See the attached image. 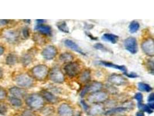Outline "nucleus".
<instances>
[{"label": "nucleus", "instance_id": "f257e3e1", "mask_svg": "<svg viewBox=\"0 0 154 116\" xmlns=\"http://www.w3.org/2000/svg\"><path fill=\"white\" fill-rule=\"evenodd\" d=\"M26 103L31 109L39 110L43 106L44 100L41 95L34 94L29 95L27 98Z\"/></svg>", "mask_w": 154, "mask_h": 116}, {"label": "nucleus", "instance_id": "f03ea898", "mask_svg": "<svg viewBox=\"0 0 154 116\" xmlns=\"http://www.w3.org/2000/svg\"><path fill=\"white\" fill-rule=\"evenodd\" d=\"M31 72L36 80L43 81L47 77L49 74V69L47 66L39 65L35 66L32 69Z\"/></svg>", "mask_w": 154, "mask_h": 116}, {"label": "nucleus", "instance_id": "7ed1b4c3", "mask_svg": "<svg viewBox=\"0 0 154 116\" xmlns=\"http://www.w3.org/2000/svg\"><path fill=\"white\" fill-rule=\"evenodd\" d=\"M14 81L20 87L30 88L34 84V80L27 74L21 73L15 77Z\"/></svg>", "mask_w": 154, "mask_h": 116}, {"label": "nucleus", "instance_id": "20e7f679", "mask_svg": "<svg viewBox=\"0 0 154 116\" xmlns=\"http://www.w3.org/2000/svg\"><path fill=\"white\" fill-rule=\"evenodd\" d=\"M103 88V84L98 81H94L90 83V84L86 85L84 88L80 92V96L82 98L84 97L85 95L90 93L92 94L94 92L99 91Z\"/></svg>", "mask_w": 154, "mask_h": 116}, {"label": "nucleus", "instance_id": "39448f33", "mask_svg": "<svg viewBox=\"0 0 154 116\" xmlns=\"http://www.w3.org/2000/svg\"><path fill=\"white\" fill-rule=\"evenodd\" d=\"M108 99V94L104 91H97L90 95L88 97V101L91 103L98 104L104 102Z\"/></svg>", "mask_w": 154, "mask_h": 116}, {"label": "nucleus", "instance_id": "423d86ee", "mask_svg": "<svg viewBox=\"0 0 154 116\" xmlns=\"http://www.w3.org/2000/svg\"><path fill=\"white\" fill-rule=\"evenodd\" d=\"M124 46L125 50L131 54L134 55L138 51V44L136 39L133 37H129L124 41Z\"/></svg>", "mask_w": 154, "mask_h": 116}, {"label": "nucleus", "instance_id": "0eeeda50", "mask_svg": "<svg viewBox=\"0 0 154 116\" xmlns=\"http://www.w3.org/2000/svg\"><path fill=\"white\" fill-rule=\"evenodd\" d=\"M64 70L67 76L70 77H74L80 72V66L76 62H71L65 66Z\"/></svg>", "mask_w": 154, "mask_h": 116}, {"label": "nucleus", "instance_id": "6e6552de", "mask_svg": "<svg viewBox=\"0 0 154 116\" xmlns=\"http://www.w3.org/2000/svg\"><path fill=\"white\" fill-rule=\"evenodd\" d=\"M49 78L51 81L57 84H61L65 81L63 73L58 67H54L51 69L49 73Z\"/></svg>", "mask_w": 154, "mask_h": 116}, {"label": "nucleus", "instance_id": "1a4fd4ad", "mask_svg": "<svg viewBox=\"0 0 154 116\" xmlns=\"http://www.w3.org/2000/svg\"><path fill=\"white\" fill-rule=\"evenodd\" d=\"M2 37L10 43H15L17 41L19 37V33L17 31L13 29H6L2 33Z\"/></svg>", "mask_w": 154, "mask_h": 116}, {"label": "nucleus", "instance_id": "9d476101", "mask_svg": "<svg viewBox=\"0 0 154 116\" xmlns=\"http://www.w3.org/2000/svg\"><path fill=\"white\" fill-rule=\"evenodd\" d=\"M141 48L144 53L149 56L152 57L154 55V42L151 38H149L143 42Z\"/></svg>", "mask_w": 154, "mask_h": 116}, {"label": "nucleus", "instance_id": "9b49d317", "mask_svg": "<svg viewBox=\"0 0 154 116\" xmlns=\"http://www.w3.org/2000/svg\"><path fill=\"white\" fill-rule=\"evenodd\" d=\"M108 81L111 84L116 86L125 85L128 83V80L125 77L117 74H113L110 76Z\"/></svg>", "mask_w": 154, "mask_h": 116}, {"label": "nucleus", "instance_id": "f8f14e48", "mask_svg": "<svg viewBox=\"0 0 154 116\" xmlns=\"http://www.w3.org/2000/svg\"><path fill=\"white\" fill-rule=\"evenodd\" d=\"M58 53L57 49L54 45H48L42 52V56L46 60H52L56 56Z\"/></svg>", "mask_w": 154, "mask_h": 116}, {"label": "nucleus", "instance_id": "ddd939ff", "mask_svg": "<svg viewBox=\"0 0 154 116\" xmlns=\"http://www.w3.org/2000/svg\"><path fill=\"white\" fill-rule=\"evenodd\" d=\"M58 113L60 116H73V109L66 103H63L59 106Z\"/></svg>", "mask_w": 154, "mask_h": 116}, {"label": "nucleus", "instance_id": "4468645a", "mask_svg": "<svg viewBox=\"0 0 154 116\" xmlns=\"http://www.w3.org/2000/svg\"><path fill=\"white\" fill-rule=\"evenodd\" d=\"M64 44L66 47L72 50V51L76 52L77 53H79L83 56L86 55L84 52L82 51V49L79 47V45H77V44L75 43L72 40H69V39H66L64 41Z\"/></svg>", "mask_w": 154, "mask_h": 116}, {"label": "nucleus", "instance_id": "2eb2a0df", "mask_svg": "<svg viewBox=\"0 0 154 116\" xmlns=\"http://www.w3.org/2000/svg\"><path fill=\"white\" fill-rule=\"evenodd\" d=\"M99 64L101 65L104 66L106 67H109V68H112V69H114L119 70L120 71L124 72V74H126L128 72L127 69H126V67L125 66L118 65L114 64L112 62H106V61H103V60L99 61Z\"/></svg>", "mask_w": 154, "mask_h": 116}, {"label": "nucleus", "instance_id": "dca6fc26", "mask_svg": "<svg viewBox=\"0 0 154 116\" xmlns=\"http://www.w3.org/2000/svg\"><path fill=\"white\" fill-rule=\"evenodd\" d=\"M9 92L11 94L13 95L14 97L19 99L23 98L26 95V90L20 87H12L9 89Z\"/></svg>", "mask_w": 154, "mask_h": 116}, {"label": "nucleus", "instance_id": "f3484780", "mask_svg": "<svg viewBox=\"0 0 154 116\" xmlns=\"http://www.w3.org/2000/svg\"><path fill=\"white\" fill-rule=\"evenodd\" d=\"M35 30L40 32L42 34L46 36H51L52 34L51 28L48 25L39 24L35 27Z\"/></svg>", "mask_w": 154, "mask_h": 116}, {"label": "nucleus", "instance_id": "a211bd4d", "mask_svg": "<svg viewBox=\"0 0 154 116\" xmlns=\"http://www.w3.org/2000/svg\"><path fill=\"white\" fill-rule=\"evenodd\" d=\"M41 94L43 99H45L47 101L49 102V103H55L58 101L57 98L55 95H54L52 93H51L50 92L48 91L43 90L41 91Z\"/></svg>", "mask_w": 154, "mask_h": 116}, {"label": "nucleus", "instance_id": "6ab92c4d", "mask_svg": "<svg viewBox=\"0 0 154 116\" xmlns=\"http://www.w3.org/2000/svg\"><path fill=\"white\" fill-rule=\"evenodd\" d=\"M101 38L104 41L109 42L113 44H115L118 42L119 37L114 34L105 33L101 37Z\"/></svg>", "mask_w": 154, "mask_h": 116}, {"label": "nucleus", "instance_id": "aec40b11", "mask_svg": "<svg viewBox=\"0 0 154 116\" xmlns=\"http://www.w3.org/2000/svg\"><path fill=\"white\" fill-rule=\"evenodd\" d=\"M90 111V114L92 116H97L98 114H100L103 112V107L99 105V104H95L94 106H93L91 108Z\"/></svg>", "mask_w": 154, "mask_h": 116}, {"label": "nucleus", "instance_id": "412c9836", "mask_svg": "<svg viewBox=\"0 0 154 116\" xmlns=\"http://www.w3.org/2000/svg\"><path fill=\"white\" fill-rule=\"evenodd\" d=\"M34 56L32 53L27 52L24 54V55L21 58V61L23 65L25 66H28L32 62Z\"/></svg>", "mask_w": 154, "mask_h": 116}, {"label": "nucleus", "instance_id": "4be33fe9", "mask_svg": "<svg viewBox=\"0 0 154 116\" xmlns=\"http://www.w3.org/2000/svg\"><path fill=\"white\" fill-rule=\"evenodd\" d=\"M18 61L17 56L14 53H10L6 58V63L9 66L14 65Z\"/></svg>", "mask_w": 154, "mask_h": 116}, {"label": "nucleus", "instance_id": "5701e85b", "mask_svg": "<svg viewBox=\"0 0 154 116\" xmlns=\"http://www.w3.org/2000/svg\"><path fill=\"white\" fill-rule=\"evenodd\" d=\"M137 87L139 90L140 91L143 92H149L152 91V88L151 87L149 84L147 83L140 82H139L137 84Z\"/></svg>", "mask_w": 154, "mask_h": 116}, {"label": "nucleus", "instance_id": "b1692460", "mask_svg": "<svg viewBox=\"0 0 154 116\" xmlns=\"http://www.w3.org/2000/svg\"><path fill=\"white\" fill-rule=\"evenodd\" d=\"M59 58H60V60L63 62L69 63L71 62L73 59V56L69 53L65 52L61 54Z\"/></svg>", "mask_w": 154, "mask_h": 116}, {"label": "nucleus", "instance_id": "393cba45", "mask_svg": "<svg viewBox=\"0 0 154 116\" xmlns=\"http://www.w3.org/2000/svg\"><path fill=\"white\" fill-rule=\"evenodd\" d=\"M126 110H127V108L124 107H119V108H112L106 111L105 114L107 116H110V115H112V114L119 113H122Z\"/></svg>", "mask_w": 154, "mask_h": 116}, {"label": "nucleus", "instance_id": "a878e982", "mask_svg": "<svg viewBox=\"0 0 154 116\" xmlns=\"http://www.w3.org/2000/svg\"><path fill=\"white\" fill-rule=\"evenodd\" d=\"M140 24L139 22L136 21H133L132 22L130 23L129 26V32L132 34L136 33L140 29Z\"/></svg>", "mask_w": 154, "mask_h": 116}, {"label": "nucleus", "instance_id": "bb28decb", "mask_svg": "<svg viewBox=\"0 0 154 116\" xmlns=\"http://www.w3.org/2000/svg\"><path fill=\"white\" fill-rule=\"evenodd\" d=\"M9 101L12 106L16 108H20L23 105V102L20 99L14 96L10 97L9 99Z\"/></svg>", "mask_w": 154, "mask_h": 116}, {"label": "nucleus", "instance_id": "cd10ccee", "mask_svg": "<svg viewBox=\"0 0 154 116\" xmlns=\"http://www.w3.org/2000/svg\"><path fill=\"white\" fill-rule=\"evenodd\" d=\"M91 79V72L89 70H85L81 74L80 80L83 82H88Z\"/></svg>", "mask_w": 154, "mask_h": 116}, {"label": "nucleus", "instance_id": "c85d7f7f", "mask_svg": "<svg viewBox=\"0 0 154 116\" xmlns=\"http://www.w3.org/2000/svg\"><path fill=\"white\" fill-rule=\"evenodd\" d=\"M57 27L61 31L65 33H68L69 32V29L65 22H58L57 23Z\"/></svg>", "mask_w": 154, "mask_h": 116}, {"label": "nucleus", "instance_id": "c756f323", "mask_svg": "<svg viewBox=\"0 0 154 116\" xmlns=\"http://www.w3.org/2000/svg\"><path fill=\"white\" fill-rule=\"evenodd\" d=\"M138 108L140 109L141 111L148 113V114H151L153 113V110L150 109V108L148 106V105H145L142 103H138Z\"/></svg>", "mask_w": 154, "mask_h": 116}, {"label": "nucleus", "instance_id": "7c9ffc66", "mask_svg": "<svg viewBox=\"0 0 154 116\" xmlns=\"http://www.w3.org/2000/svg\"><path fill=\"white\" fill-rule=\"evenodd\" d=\"M94 47L99 51H103V52H109L108 49L105 47L103 44L100 43L95 44V45L94 46Z\"/></svg>", "mask_w": 154, "mask_h": 116}, {"label": "nucleus", "instance_id": "2f4dec72", "mask_svg": "<svg viewBox=\"0 0 154 116\" xmlns=\"http://www.w3.org/2000/svg\"><path fill=\"white\" fill-rule=\"evenodd\" d=\"M7 96V92L5 91V89L2 88L0 87V101H2L5 99Z\"/></svg>", "mask_w": 154, "mask_h": 116}, {"label": "nucleus", "instance_id": "473e14b6", "mask_svg": "<svg viewBox=\"0 0 154 116\" xmlns=\"http://www.w3.org/2000/svg\"><path fill=\"white\" fill-rule=\"evenodd\" d=\"M7 106L4 103H0V114L5 115L7 112Z\"/></svg>", "mask_w": 154, "mask_h": 116}, {"label": "nucleus", "instance_id": "72a5a7b5", "mask_svg": "<svg viewBox=\"0 0 154 116\" xmlns=\"http://www.w3.org/2000/svg\"><path fill=\"white\" fill-rule=\"evenodd\" d=\"M134 98L137 101L138 103H141L143 101V96L141 92L136 93L134 96Z\"/></svg>", "mask_w": 154, "mask_h": 116}, {"label": "nucleus", "instance_id": "f704fd0d", "mask_svg": "<svg viewBox=\"0 0 154 116\" xmlns=\"http://www.w3.org/2000/svg\"><path fill=\"white\" fill-rule=\"evenodd\" d=\"M147 67L149 69V72L154 74V61L153 60H148L147 62Z\"/></svg>", "mask_w": 154, "mask_h": 116}, {"label": "nucleus", "instance_id": "c9c22d12", "mask_svg": "<svg viewBox=\"0 0 154 116\" xmlns=\"http://www.w3.org/2000/svg\"><path fill=\"white\" fill-rule=\"evenodd\" d=\"M22 34L24 38H27L29 36V30L28 27H24L22 30Z\"/></svg>", "mask_w": 154, "mask_h": 116}, {"label": "nucleus", "instance_id": "e433bc0d", "mask_svg": "<svg viewBox=\"0 0 154 116\" xmlns=\"http://www.w3.org/2000/svg\"><path fill=\"white\" fill-rule=\"evenodd\" d=\"M34 40H35V41L38 44H42L44 41L43 38H42V37L39 34H35L34 36Z\"/></svg>", "mask_w": 154, "mask_h": 116}, {"label": "nucleus", "instance_id": "4c0bfd02", "mask_svg": "<svg viewBox=\"0 0 154 116\" xmlns=\"http://www.w3.org/2000/svg\"><path fill=\"white\" fill-rule=\"evenodd\" d=\"M125 75L126 76V77H128L129 78H132V79H134V78H137L139 77V76L134 72H131L130 73H126L125 74Z\"/></svg>", "mask_w": 154, "mask_h": 116}, {"label": "nucleus", "instance_id": "58836bf2", "mask_svg": "<svg viewBox=\"0 0 154 116\" xmlns=\"http://www.w3.org/2000/svg\"><path fill=\"white\" fill-rule=\"evenodd\" d=\"M80 103L82 104L83 108H84V110H85L86 111H87L89 110V106H88V105L85 102L83 101V100H82V101H80Z\"/></svg>", "mask_w": 154, "mask_h": 116}, {"label": "nucleus", "instance_id": "ea45409f", "mask_svg": "<svg viewBox=\"0 0 154 116\" xmlns=\"http://www.w3.org/2000/svg\"><path fill=\"white\" fill-rule=\"evenodd\" d=\"M154 93H151L148 96V97L147 98V101L149 103H154Z\"/></svg>", "mask_w": 154, "mask_h": 116}, {"label": "nucleus", "instance_id": "a19ab883", "mask_svg": "<svg viewBox=\"0 0 154 116\" xmlns=\"http://www.w3.org/2000/svg\"><path fill=\"white\" fill-rule=\"evenodd\" d=\"M85 33H86L87 36L88 37L92 40H98V38H97V37L93 36V35H92L90 33H89V32H85Z\"/></svg>", "mask_w": 154, "mask_h": 116}, {"label": "nucleus", "instance_id": "79ce46f5", "mask_svg": "<svg viewBox=\"0 0 154 116\" xmlns=\"http://www.w3.org/2000/svg\"><path fill=\"white\" fill-rule=\"evenodd\" d=\"M22 116H34V114L32 112H31L30 111H26L23 113Z\"/></svg>", "mask_w": 154, "mask_h": 116}, {"label": "nucleus", "instance_id": "37998d69", "mask_svg": "<svg viewBox=\"0 0 154 116\" xmlns=\"http://www.w3.org/2000/svg\"><path fill=\"white\" fill-rule=\"evenodd\" d=\"M5 51V48L2 45H0V56H1Z\"/></svg>", "mask_w": 154, "mask_h": 116}, {"label": "nucleus", "instance_id": "c03bdc74", "mask_svg": "<svg viewBox=\"0 0 154 116\" xmlns=\"http://www.w3.org/2000/svg\"><path fill=\"white\" fill-rule=\"evenodd\" d=\"M8 22V21H6V20H0V26L6 24H7Z\"/></svg>", "mask_w": 154, "mask_h": 116}, {"label": "nucleus", "instance_id": "a18cd8bd", "mask_svg": "<svg viewBox=\"0 0 154 116\" xmlns=\"http://www.w3.org/2000/svg\"><path fill=\"white\" fill-rule=\"evenodd\" d=\"M136 116H144V114L141 111H139V112L137 113Z\"/></svg>", "mask_w": 154, "mask_h": 116}, {"label": "nucleus", "instance_id": "49530a36", "mask_svg": "<svg viewBox=\"0 0 154 116\" xmlns=\"http://www.w3.org/2000/svg\"><path fill=\"white\" fill-rule=\"evenodd\" d=\"M3 77V71L1 68H0V79H1Z\"/></svg>", "mask_w": 154, "mask_h": 116}, {"label": "nucleus", "instance_id": "de8ad7c7", "mask_svg": "<svg viewBox=\"0 0 154 116\" xmlns=\"http://www.w3.org/2000/svg\"><path fill=\"white\" fill-rule=\"evenodd\" d=\"M37 22L39 23V24H42L44 22H46L45 20H36Z\"/></svg>", "mask_w": 154, "mask_h": 116}]
</instances>
